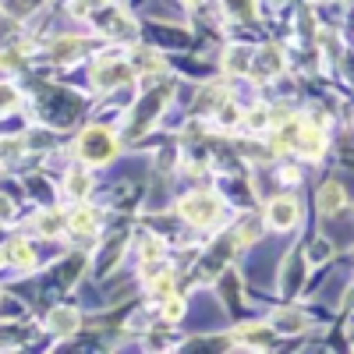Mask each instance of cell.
Instances as JSON below:
<instances>
[{"mask_svg": "<svg viewBox=\"0 0 354 354\" xmlns=\"http://www.w3.org/2000/svg\"><path fill=\"white\" fill-rule=\"evenodd\" d=\"M181 312H185L181 298H167V301H163V315H167L170 322H177V319H181Z\"/></svg>", "mask_w": 354, "mask_h": 354, "instance_id": "cell-18", "label": "cell"}, {"mask_svg": "<svg viewBox=\"0 0 354 354\" xmlns=\"http://www.w3.org/2000/svg\"><path fill=\"white\" fill-rule=\"evenodd\" d=\"M344 202H347V198H344V188H340V185H333V181L322 185V192H319V209H322V213H340Z\"/></svg>", "mask_w": 354, "mask_h": 354, "instance_id": "cell-8", "label": "cell"}, {"mask_svg": "<svg viewBox=\"0 0 354 354\" xmlns=\"http://www.w3.org/2000/svg\"><path fill=\"white\" fill-rule=\"evenodd\" d=\"M4 259H8L11 266H28V262H32V252H28L21 241H11L8 252H4Z\"/></svg>", "mask_w": 354, "mask_h": 354, "instance_id": "cell-13", "label": "cell"}, {"mask_svg": "<svg viewBox=\"0 0 354 354\" xmlns=\"http://www.w3.org/2000/svg\"><path fill=\"white\" fill-rule=\"evenodd\" d=\"M50 330H53L57 337L75 333V330H78V312H75V308H53V312H50Z\"/></svg>", "mask_w": 354, "mask_h": 354, "instance_id": "cell-7", "label": "cell"}, {"mask_svg": "<svg viewBox=\"0 0 354 354\" xmlns=\"http://www.w3.org/2000/svg\"><path fill=\"white\" fill-rule=\"evenodd\" d=\"M188 4H202V0H188Z\"/></svg>", "mask_w": 354, "mask_h": 354, "instance_id": "cell-21", "label": "cell"}, {"mask_svg": "<svg viewBox=\"0 0 354 354\" xmlns=\"http://www.w3.org/2000/svg\"><path fill=\"white\" fill-rule=\"evenodd\" d=\"M36 230L46 234V238H53V234L61 230V216H57V213H43V216L36 220Z\"/></svg>", "mask_w": 354, "mask_h": 354, "instance_id": "cell-16", "label": "cell"}, {"mask_svg": "<svg viewBox=\"0 0 354 354\" xmlns=\"http://www.w3.org/2000/svg\"><path fill=\"white\" fill-rule=\"evenodd\" d=\"M220 213H223V205H220V198L209 195V192H195V195H188V198L181 202V216L192 220V223H198V227L216 223Z\"/></svg>", "mask_w": 354, "mask_h": 354, "instance_id": "cell-1", "label": "cell"}, {"mask_svg": "<svg viewBox=\"0 0 354 354\" xmlns=\"http://www.w3.org/2000/svg\"><path fill=\"white\" fill-rule=\"evenodd\" d=\"M93 78H96V88H113V85H121V82H128V78H131V68H128V64H121V61H117V64H110V61H106V64H100V68H96V75H93Z\"/></svg>", "mask_w": 354, "mask_h": 354, "instance_id": "cell-5", "label": "cell"}, {"mask_svg": "<svg viewBox=\"0 0 354 354\" xmlns=\"http://www.w3.org/2000/svg\"><path fill=\"white\" fill-rule=\"evenodd\" d=\"M266 216H270V223L280 227V230H283V227H294V223H298V202H294L290 195H280V198L270 202Z\"/></svg>", "mask_w": 354, "mask_h": 354, "instance_id": "cell-3", "label": "cell"}, {"mask_svg": "<svg viewBox=\"0 0 354 354\" xmlns=\"http://www.w3.org/2000/svg\"><path fill=\"white\" fill-rule=\"evenodd\" d=\"M223 8H227V15L241 18V21L255 18V0H223Z\"/></svg>", "mask_w": 354, "mask_h": 354, "instance_id": "cell-10", "label": "cell"}, {"mask_svg": "<svg viewBox=\"0 0 354 354\" xmlns=\"http://www.w3.org/2000/svg\"><path fill=\"white\" fill-rule=\"evenodd\" d=\"M330 252H333L330 241H315V248L308 252V259H312V262H322V259H330Z\"/></svg>", "mask_w": 354, "mask_h": 354, "instance_id": "cell-19", "label": "cell"}, {"mask_svg": "<svg viewBox=\"0 0 354 354\" xmlns=\"http://www.w3.org/2000/svg\"><path fill=\"white\" fill-rule=\"evenodd\" d=\"M71 230L75 234H85V238H93V234H96V213L93 209H75L71 213Z\"/></svg>", "mask_w": 354, "mask_h": 354, "instance_id": "cell-9", "label": "cell"}, {"mask_svg": "<svg viewBox=\"0 0 354 354\" xmlns=\"http://www.w3.org/2000/svg\"><path fill=\"white\" fill-rule=\"evenodd\" d=\"M227 71H234V75H241V71H252V68H248V53H245L241 46H234V50L227 53Z\"/></svg>", "mask_w": 354, "mask_h": 354, "instance_id": "cell-14", "label": "cell"}, {"mask_svg": "<svg viewBox=\"0 0 354 354\" xmlns=\"http://www.w3.org/2000/svg\"><path fill=\"white\" fill-rule=\"evenodd\" d=\"M103 28H106L110 36H135V25H128V18H124V15H110Z\"/></svg>", "mask_w": 354, "mask_h": 354, "instance_id": "cell-12", "label": "cell"}, {"mask_svg": "<svg viewBox=\"0 0 354 354\" xmlns=\"http://www.w3.org/2000/svg\"><path fill=\"white\" fill-rule=\"evenodd\" d=\"M78 153L85 163H106L113 153H117V142L106 128H88L82 138H78Z\"/></svg>", "mask_w": 354, "mask_h": 354, "instance_id": "cell-2", "label": "cell"}, {"mask_svg": "<svg viewBox=\"0 0 354 354\" xmlns=\"http://www.w3.org/2000/svg\"><path fill=\"white\" fill-rule=\"evenodd\" d=\"M280 68H283V57H280L277 46L259 50V53H255V61H252V75H255V78H273Z\"/></svg>", "mask_w": 354, "mask_h": 354, "instance_id": "cell-4", "label": "cell"}, {"mask_svg": "<svg viewBox=\"0 0 354 354\" xmlns=\"http://www.w3.org/2000/svg\"><path fill=\"white\" fill-rule=\"evenodd\" d=\"M273 326L280 333H301V330H308V315L305 312H294V308H283V312L273 315Z\"/></svg>", "mask_w": 354, "mask_h": 354, "instance_id": "cell-6", "label": "cell"}, {"mask_svg": "<svg viewBox=\"0 0 354 354\" xmlns=\"http://www.w3.org/2000/svg\"><path fill=\"white\" fill-rule=\"evenodd\" d=\"M64 188H68V195H75V198H78V195H85V192H88V177H85V170H71Z\"/></svg>", "mask_w": 354, "mask_h": 354, "instance_id": "cell-15", "label": "cell"}, {"mask_svg": "<svg viewBox=\"0 0 354 354\" xmlns=\"http://www.w3.org/2000/svg\"><path fill=\"white\" fill-rule=\"evenodd\" d=\"M234 121H238V110L223 103V110H220V124H234Z\"/></svg>", "mask_w": 354, "mask_h": 354, "instance_id": "cell-20", "label": "cell"}, {"mask_svg": "<svg viewBox=\"0 0 354 354\" xmlns=\"http://www.w3.org/2000/svg\"><path fill=\"white\" fill-rule=\"evenodd\" d=\"M82 53V39H61L53 43V61H75Z\"/></svg>", "mask_w": 354, "mask_h": 354, "instance_id": "cell-11", "label": "cell"}, {"mask_svg": "<svg viewBox=\"0 0 354 354\" xmlns=\"http://www.w3.org/2000/svg\"><path fill=\"white\" fill-rule=\"evenodd\" d=\"M43 0H4V8H8V15H15V18H21V15H28L32 8H39Z\"/></svg>", "mask_w": 354, "mask_h": 354, "instance_id": "cell-17", "label": "cell"}]
</instances>
